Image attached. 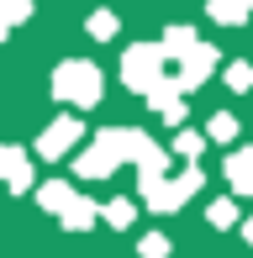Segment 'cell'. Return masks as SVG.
<instances>
[{"label":"cell","mask_w":253,"mask_h":258,"mask_svg":"<svg viewBox=\"0 0 253 258\" xmlns=\"http://www.w3.org/2000/svg\"><path fill=\"white\" fill-rule=\"evenodd\" d=\"M53 90H58L64 100H85V105H95V100H100V74H95L90 63H64L58 79H53Z\"/></svg>","instance_id":"6da1fadb"},{"label":"cell","mask_w":253,"mask_h":258,"mask_svg":"<svg viewBox=\"0 0 253 258\" xmlns=\"http://www.w3.org/2000/svg\"><path fill=\"white\" fill-rule=\"evenodd\" d=\"M227 179H232V184H237L243 195L253 190V148H248V153H237L232 163H227Z\"/></svg>","instance_id":"7a4b0ae2"},{"label":"cell","mask_w":253,"mask_h":258,"mask_svg":"<svg viewBox=\"0 0 253 258\" xmlns=\"http://www.w3.org/2000/svg\"><path fill=\"white\" fill-rule=\"evenodd\" d=\"M69 143H74V121H58V126L48 132V143H42V153H64Z\"/></svg>","instance_id":"3957f363"},{"label":"cell","mask_w":253,"mask_h":258,"mask_svg":"<svg viewBox=\"0 0 253 258\" xmlns=\"http://www.w3.org/2000/svg\"><path fill=\"white\" fill-rule=\"evenodd\" d=\"M211 11H216V21H243L248 0H211Z\"/></svg>","instance_id":"277c9868"},{"label":"cell","mask_w":253,"mask_h":258,"mask_svg":"<svg viewBox=\"0 0 253 258\" xmlns=\"http://www.w3.org/2000/svg\"><path fill=\"white\" fill-rule=\"evenodd\" d=\"M0 174H11V184H16V190L27 184V163H21L16 153H0Z\"/></svg>","instance_id":"5b68a950"},{"label":"cell","mask_w":253,"mask_h":258,"mask_svg":"<svg viewBox=\"0 0 253 258\" xmlns=\"http://www.w3.org/2000/svg\"><path fill=\"white\" fill-rule=\"evenodd\" d=\"M111 221H116V227H126V221H132V206H121V201H116V206H111Z\"/></svg>","instance_id":"8992f818"},{"label":"cell","mask_w":253,"mask_h":258,"mask_svg":"<svg viewBox=\"0 0 253 258\" xmlns=\"http://www.w3.org/2000/svg\"><path fill=\"white\" fill-rule=\"evenodd\" d=\"M248 237H253V221H248Z\"/></svg>","instance_id":"52a82bcc"}]
</instances>
